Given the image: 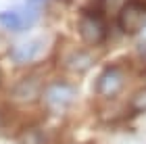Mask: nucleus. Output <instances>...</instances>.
I'll list each match as a JSON object with an SVG mask.
<instances>
[{"instance_id": "20e7f679", "label": "nucleus", "mask_w": 146, "mask_h": 144, "mask_svg": "<svg viewBox=\"0 0 146 144\" xmlns=\"http://www.w3.org/2000/svg\"><path fill=\"white\" fill-rule=\"evenodd\" d=\"M46 48H48V38L46 36H36V38H27V40H21V42L13 44L9 56L15 65H27V63L42 56L46 52Z\"/></svg>"}, {"instance_id": "7ed1b4c3", "label": "nucleus", "mask_w": 146, "mask_h": 144, "mask_svg": "<svg viewBox=\"0 0 146 144\" xmlns=\"http://www.w3.org/2000/svg\"><path fill=\"white\" fill-rule=\"evenodd\" d=\"M125 86V73L119 65H107L94 82V92L102 98H115Z\"/></svg>"}, {"instance_id": "f03ea898", "label": "nucleus", "mask_w": 146, "mask_h": 144, "mask_svg": "<svg viewBox=\"0 0 146 144\" xmlns=\"http://www.w3.org/2000/svg\"><path fill=\"white\" fill-rule=\"evenodd\" d=\"M117 25L127 36L140 34L146 27V2L144 0H129L117 15Z\"/></svg>"}, {"instance_id": "1a4fd4ad", "label": "nucleus", "mask_w": 146, "mask_h": 144, "mask_svg": "<svg viewBox=\"0 0 146 144\" xmlns=\"http://www.w3.org/2000/svg\"><path fill=\"white\" fill-rule=\"evenodd\" d=\"M21 144H54L52 142V136L46 132L42 127H27L25 132L21 134V138H19Z\"/></svg>"}, {"instance_id": "9b49d317", "label": "nucleus", "mask_w": 146, "mask_h": 144, "mask_svg": "<svg viewBox=\"0 0 146 144\" xmlns=\"http://www.w3.org/2000/svg\"><path fill=\"white\" fill-rule=\"evenodd\" d=\"M98 2H100V6L104 9V13H115V15H119L121 9L129 0H98Z\"/></svg>"}, {"instance_id": "f257e3e1", "label": "nucleus", "mask_w": 146, "mask_h": 144, "mask_svg": "<svg viewBox=\"0 0 146 144\" xmlns=\"http://www.w3.org/2000/svg\"><path fill=\"white\" fill-rule=\"evenodd\" d=\"M77 31H79V38L90 46L104 42V38H107V13L100 6V2L82 9L79 21H77Z\"/></svg>"}, {"instance_id": "0eeeda50", "label": "nucleus", "mask_w": 146, "mask_h": 144, "mask_svg": "<svg viewBox=\"0 0 146 144\" xmlns=\"http://www.w3.org/2000/svg\"><path fill=\"white\" fill-rule=\"evenodd\" d=\"M42 92V82L40 77L36 75H27L23 80H19L11 90V98L15 102H21V104H27V102H34L36 98Z\"/></svg>"}, {"instance_id": "f8f14e48", "label": "nucleus", "mask_w": 146, "mask_h": 144, "mask_svg": "<svg viewBox=\"0 0 146 144\" xmlns=\"http://www.w3.org/2000/svg\"><path fill=\"white\" fill-rule=\"evenodd\" d=\"M4 125V115H2V111H0V127Z\"/></svg>"}, {"instance_id": "6e6552de", "label": "nucleus", "mask_w": 146, "mask_h": 144, "mask_svg": "<svg viewBox=\"0 0 146 144\" xmlns=\"http://www.w3.org/2000/svg\"><path fill=\"white\" fill-rule=\"evenodd\" d=\"M94 61H96V58H94L92 52L84 50V48H71L67 54H65V58H63V67L67 71H71V73L82 75L88 69H92Z\"/></svg>"}, {"instance_id": "39448f33", "label": "nucleus", "mask_w": 146, "mask_h": 144, "mask_svg": "<svg viewBox=\"0 0 146 144\" xmlns=\"http://www.w3.org/2000/svg\"><path fill=\"white\" fill-rule=\"evenodd\" d=\"M38 17H40V6L25 4L23 9L0 11V25L11 31H25L38 21Z\"/></svg>"}, {"instance_id": "9d476101", "label": "nucleus", "mask_w": 146, "mask_h": 144, "mask_svg": "<svg viewBox=\"0 0 146 144\" xmlns=\"http://www.w3.org/2000/svg\"><path fill=\"white\" fill-rule=\"evenodd\" d=\"M129 107L136 113H144L146 111V88H140L138 92H134V96L129 98Z\"/></svg>"}, {"instance_id": "ddd939ff", "label": "nucleus", "mask_w": 146, "mask_h": 144, "mask_svg": "<svg viewBox=\"0 0 146 144\" xmlns=\"http://www.w3.org/2000/svg\"><path fill=\"white\" fill-rule=\"evenodd\" d=\"M144 77H146V73H144Z\"/></svg>"}, {"instance_id": "423d86ee", "label": "nucleus", "mask_w": 146, "mask_h": 144, "mask_svg": "<svg viewBox=\"0 0 146 144\" xmlns=\"http://www.w3.org/2000/svg\"><path fill=\"white\" fill-rule=\"evenodd\" d=\"M77 98V88L69 82H52L44 88V100L52 111L69 109Z\"/></svg>"}]
</instances>
